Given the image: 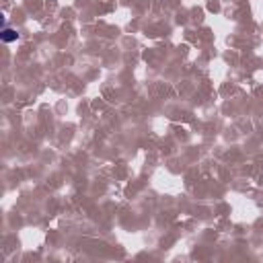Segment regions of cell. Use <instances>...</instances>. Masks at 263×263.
Here are the masks:
<instances>
[{
	"mask_svg": "<svg viewBox=\"0 0 263 263\" xmlns=\"http://www.w3.org/2000/svg\"><path fill=\"white\" fill-rule=\"evenodd\" d=\"M21 35H19V31L17 29H13V27H9V25H5L3 27V31H0V39H3L5 43H13V41H17Z\"/></svg>",
	"mask_w": 263,
	"mask_h": 263,
	"instance_id": "cell-1",
	"label": "cell"
}]
</instances>
